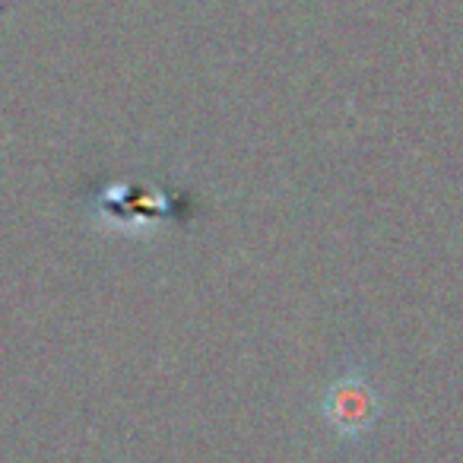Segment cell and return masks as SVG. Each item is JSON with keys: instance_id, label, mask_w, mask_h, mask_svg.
Masks as SVG:
<instances>
[{"instance_id": "obj_1", "label": "cell", "mask_w": 463, "mask_h": 463, "mask_svg": "<svg viewBox=\"0 0 463 463\" xmlns=\"http://www.w3.org/2000/svg\"><path fill=\"white\" fill-rule=\"evenodd\" d=\"M321 416L330 431L346 441H359L374 429L381 416V393L365 368H346L327 384L321 397Z\"/></svg>"}]
</instances>
